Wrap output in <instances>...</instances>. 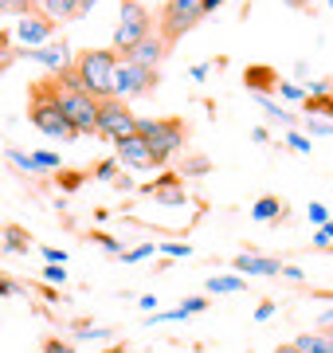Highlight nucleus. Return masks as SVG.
Returning <instances> with one entry per match:
<instances>
[{
  "label": "nucleus",
  "mask_w": 333,
  "mask_h": 353,
  "mask_svg": "<svg viewBox=\"0 0 333 353\" xmlns=\"http://www.w3.org/2000/svg\"><path fill=\"white\" fill-rule=\"evenodd\" d=\"M71 67L83 75V87L94 99H114V75H118V55L110 48H83L71 55Z\"/></svg>",
  "instance_id": "nucleus-1"
},
{
  "label": "nucleus",
  "mask_w": 333,
  "mask_h": 353,
  "mask_svg": "<svg viewBox=\"0 0 333 353\" xmlns=\"http://www.w3.org/2000/svg\"><path fill=\"white\" fill-rule=\"evenodd\" d=\"M138 138L149 145L157 165H165L173 153L189 138V122L184 118H138Z\"/></svg>",
  "instance_id": "nucleus-2"
},
{
  "label": "nucleus",
  "mask_w": 333,
  "mask_h": 353,
  "mask_svg": "<svg viewBox=\"0 0 333 353\" xmlns=\"http://www.w3.org/2000/svg\"><path fill=\"white\" fill-rule=\"evenodd\" d=\"M200 20H204L200 0H165L161 12H157V36H161L165 48H173V43H177L180 36H189Z\"/></svg>",
  "instance_id": "nucleus-3"
},
{
  "label": "nucleus",
  "mask_w": 333,
  "mask_h": 353,
  "mask_svg": "<svg viewBox=\"0 0 333 353\" xmlns=\"http://www.w3.org/2000/svg\"><path fill=\"white\" fill-rule=\"evenodd\" d=\"M55 79V75H52ZM55 106H59V114L67 118V126L78 134H94V118H98V99L94 94H87V90H63L59 83H55Z\"/></svg>",
  "instance_id": "nucleus-4"
},
{
  "label": "nucleus",
  "mask_w": 333,
  "mask_h": 353,
  "mask_svg": "<svg viewBox=\"0 0 333 353\" xmlns=\"http://www.w3.org/2000/svg\"><path fill=\"white\" fill-rule=\"evenodd\" d=\"M153 28H157V20L141 8L138 0H122V20H118V28H114V48H110V51L122 59V55H126L138 39L149 36Z\"/></svg>",
  "instance_id": "nucleus-5"
},
{
  "label": "nucleus",
  "mask_w": 333,
  "mask_h": 353,
  "mask_svg": "<svg viewBox=\"0 0 333 353\" xmlns=\"http://www.w3.org/2000/svg\"><path fill=\"white\" fill-rule=\"evenodd\" d=\"M138 134V114L122 99H98V118H94V138H129Z\"/></svg>",
  "instance_id": "nucleus-6"
},
{
  "label": "nucleus",
  "mask_w": 333,
  "mask_h": 353,
  "mask_svg": "<svg viewBox=\"0 0 333 353\" xmlns=\"http://www.w3.org/2000/svg\"><path fill=\"white\" fill-rule=\"evenodd\" d=\"M157 83H161L157 67H138V63H126V59H118L114 99H122V94H149Z\"/></svg>",
  "instance_id": "nucleus-7"
},
{
  "label": "nucleus",
  "mask_w": 333,
  "mask_h": 353,
  "mask_svg": "<svg viewBox=\"0 0 333 353\" xmlns=\"http://www.w3.org/2000/svg\"><path fill=\"white\" fill-rule=\"evenodd\" d=\"M55 28H59V24H55L43 8H32L28 16H20V24H16L12 39H20V43H28V48H43V43H52Z\"/></svg>",
  "instance_id": "nucleus-8"
},
{
  "label": "nucleus",
  "mask_w": 333,
  "mask_h": 353,
  "mask_svg": "<svg viewBox=\"0 0 333 353\" xmlns=\"http://www.w3.org/2000/svg\"><path fill=\"white\" fill-rule=\"evenodd\" d=\"M28 118H32V126L39 134H52V138H63V141L75 138V130L67 126V118L59 114L55 102H28Z\"/></svg>",
  "instance_id": "nucleus-9"
},
{
  "label": "nucleus",
  "mask_w": 333,
  "mask_h": 353,
  "mask_svg": "<svg viewBox=\"0 0 333 353\" xmlns=\"http://www.w3.org/2000/svg\"><path fill=\"white\" fill-rule=\"evenodd\" d=\"M118 157H122V165H129V169H157L153 153H149V145L138 138V134H129V138H118L114 141Z\"/></svg>",
  "instance_id": "nucleus-10"
},
{
  "label": "nucleus",
  "mask_w": 333,
  "mask_h": 353,
  "mask_svg": "<svg viewBox=\"0 0 333 353\" xmlns=\"http://www.w3.org/2000/svg\"><path fill=\"white\" fill-rule=\"evenodd\" d=\"M165 51L169 48L161 43V36H157V32H149V36L138 39V43L122 55V59H126V63H138V67H157L161 59H165Z\"/></svg>",
  "instance_id": "nucleus-11"
},
{
  "label": "nucleus",
  "mask_w": 333,
  "mask_h": 353,
  "mask_svg": "<svg viewBox=\"0 0 333 353\" xmlns=\"http://www.w3.org/2000/svg\"><path fill=\"white\" fill-rule=\"evenodd\" d=\"M32 59L43 67H52L55 71H63L67 63H71V48H67V39H55V43H43V48H32Z\"/></svg>",
  "instance_id": "nucleus-12"
},
{
  "label": "nucleus",
  "mask_w": 333,
  "mask_h": 353,
  "mask_svg": "<svg viewBox=\"0 0 333 353\" xmlns=\"http://www.w3.org/2000/svg\"><path fill=\"white\" fill-rule=\"evenodd\" d=\"M145 196H157V201H165V204H180L184 201L180 196V173H165L161 181L145 185Z\"/></svg>",
  "instance_id": "nucleus-13"
},
{
  "label": "nucleus",
  "mask_w": 333,
  "mask_h": 353,
  "mask_svg": "<svg viewBox=\"0 0 333 353\" xmlns=\"http://www.w3.org/2000/svg\"><path fill=\"white\" fill-rule=\"evenodd\" d=\"M39 8L52 16L55 24H67V20H83V16H87L83 12V0H43Z\"/></svg>",
  "instance_id": "nucleus-14"
},
{
  "label": "nucleus",
  "mask_w": 333,
  "mask_h": 353,
  "mask_svg": "<svg viewBox=\"0 0 333 353\" xmlns=\"http://www.w3.org/2000/svg\"><path fill=\"white\" fill-rule=\"evenodd\" d=\"M231 267H235V271H244V275H279V271H282L279 259H259V255H235Z\"/></svg>",
  "instance_id": "nucleus-15"
},
{
  "label": "nucleus",
  "mask_w": 333,
  "mask_h": 353,
  "mask_svg": "<svg viewBox=\"0 0 333 353\" xmlns=\"http://www.w3.org/2000/svg\"><path fill=\"white\" fill-rule=\"evenodd\" d=\"M244 83H247V87H251V90H259V94H270V90L279 87V75H275V71H270V67L255 63V67H247Z\"/></svg>",
  "instance_id": "nucleus-16"
},
{
  "label": "nucleus",
  "mask_w": 333,
  "mask_h": 353,
  "mask_svg": "<svg viewBox=\"0 0 333 353\" xmlns=\"http://www.w3.org/2000/svg\"><path fill=\"white\" fill-rule=\"evenodd\" d=\"M302 353H333V334L330 330H318V334H302L294 341Z\"/></svg>",
  "instance_id": "nucleus-17"
},
{
  "label": "nucleus",
  "mask_w": 333,
  "mask_h": 353,
  "mask_svg": "<svg viewBox=\"0 0 333 353\" xmlns=\"http://www.w3.org/2000/svg\"><path fill=\"white\" fill-rule=\"evenodd\" d=\"M28 248H32V240H28V232H20L16 224H4V252H12V255L20 252V255H24Z\"/></svg>",
  "instance_id": "nucleus-18"
},
{
  "label": "nucleus",
  "mask_w": 333,
  "mask_h": 353,
  "mask_svg": "<svg viewBox=\"0 0 333 353\" xmlns=\"http://www.w3.org/2000/svg\"><path fill=\"white\" fill-rule=\"evenodd\" d=\"M251 216H255V220H279V216H286V212H282V204L275 201V196H263V201H255Z\"/></svg>",
  "instance_id": "nucleus-19"
},
{
  "label": "nucleus",
  "mask_w": 333,
  "mask_h": 353,
  "mask_svg": "<svg viewBox=\"0 0 333 353\" xmlns=\"http://www.w3.org/2000/svg\"><path fill=\"white\" fill-rule=\"evenodd\" d=\"M302 106H306L310 114H330L333 118V94L325 90V94H314V99H302Z\"/></svg>",
  "instance_id": "nucleus-20"
},
{
  "label": "nucleus",
  "mask_w": 333,
  "mask_h": 353,
  "mask_svg": "<svg viewBox=\"0 0 333 353\" xmlns=\"http://www.w3.org/2000/svg\"><path fill=\"white\" fill-rule=\"evenodd\" d=\"M208 290H219V294H228V290H244V279H239V275L208 279Z\"/></svg>",
  "instance_id": "nucleus-21"
},
{
  "label": "nucleus",
  "mask_w": 333,
  "mask_h": 353,
  "mask_svg": "<svg viewBox=\"0 0 333 353\" xmlns=\"http://www.w3.org/2000/svg\"><path fill=\"white\" fill-rule=\"evenodd\" d=\"M32 4L28 0H0V16H28Z\"/></svg>",
  "instance_id": "nucleus-22"
},
{
  "label": "nucleus",
  "mask_w": 333,
  "mask_h": 353,
  "mask_svg": "<svg viewBox=\"0 0 333 353\" xmlns=\"http://www.w3.org/2000/svg\"><path fill=\"white\" fill-rule=\"evenodd\" d=\"M90 176H98V181H110V176H118V165H114V157H106V161H98V169Z\"/></svg>",
  "instance_id": "nucleus-23"
},
{
  "label": "nucleus",
  "mask_w": 333,
  "mask_h": 353,
  "mask_svg": "<svg viewBox=\"0 0 333 353\" xmlns=\"http://www.w3.org/2000/svg\"><path fill=\"white\" fill-rule=\"evenodd\" d=\"M204 169H208V157H189L177 173H204Z\"/></svg>",
  "instance_id": "nucleus-24"
},
{
  "label": "nucleus",
  "mask_w": 333,
  "mask_h": 353,
  "mask_svg": "<svg viewBox=\"0 0 333 353\" xmlns=\"http://www.w3.org/2000/svg\"><path fill=\"white\" fill-rule=\"evenodd\" d=\"M43 353H75V345H67V341H59V338H47L43 341Z\"/></svg>",
  "instance_id": "nucleus-25"
},
{
  "label": "nucleus",
  "mask_w": 333,
  "mask_h": 353,
  "mask_svg": "<svg viewBox=\"0 0 333 353\" xmlns=\"http://www.w3.org/2000/svg\"><path fill=\"white\" fill-rule=\"evenodd\" d=\"M32 161H36V169H55L59 157H55V153H32Z\"/></svg>",
  "instance_id": "nucleus-26"
},
{
  "label": "nucleus",
  "mask_w": 333,
  "mask_h": 353,
  "mask_svg": "<svg viewBox=\"0 0 333 353\" xmlns=\"http://www.w3.org/2000/svg\"><path fill=\"white\" fill-rule=\"evenodd\" d=\"M43 279H47V283H63L67 271H63L59 263H47V267H43Z\"/></svg>",
  "instance_id": "nucleus-27"
},
{
  "label": "nucleus",
  "mask_w": 333,
  "mask_h": 353,
  "mask_svg": "<svg viewBox=\"0 0 333 353\" xmlns=\"http://www.w3.org/2000/svg\"><path fill=\"white\" fill-rule=\"evenodd\" d=\"M94 240L103 243L106 252H114V255H118V252H122V243H118V240H114V236H103V232H94Z\"/></svg>",
  "instance_id": "nucleus-28"
},
{
  "label": "nucleus",
  "mask_w": 333,
  "mask_h": 353,
  "mask_svg": "<svg viewBox=\"0 0 333 353\" xmlns=\"http://www.w3.org/2000/svg\"><path fill=\"white\" fill-rule=\"evenodd\" d=\"M153 255V248L145 243V248H133V252H126V263H138V259H149Z\"/></svg>",
  "instance_id": "nucleus-29"
},
{
  "label": "nucleus",
  "mask_w": 333,
  "mask_h": 353,
  "mask_svg": "<svg viewBox=\"0 0 333 353\" xmlns=\"http://www.w3.org/2000/svg\"><path fill=\"white\" fill-rule=\"evenodd\" d=\"M43 259H47V263H59V267H63V263H67V252H59V248H43Z\"/></svg>",
  "instance_id": "nucleus-30"
},
{
  "label": "nucleus",
  "mask_w": 333,
  "mask_h": 353,
  "mask_svg": "<svg viewBox=\"0 0 333 353\" xmlns=\"http://www.w3.org/2000/svg\"><path fill=\"white\" fill-rule=\"evenodd\" d=\"M310 220H314V224H325V208H321V204H310Z\"/></svg>",
  "instance_id": "nucleus-31"
},
{
  "label": "nucleus",
  "mask_w": 333,
  "mask_h": 353,
  "mask_svg": "<svg viewBox=\"0 0 333 353\" xmlns=\"http://www.w3.org/2000/svg\"><path fill=\"white\" fill-rule=\"evenodd\" d=\"M180 310H184V314H196V310H204V299H189Z\"/></svg>",
  "instance_id": "nucleus-32"
},
{
  "label": "nucleus",
  "mask_w": 333,
  "mask_h": 353,
  "mask_svg": "<svg viewBox=\"0 0 333 353\" xmlns=\"http://www.w3.org/2000/svg\"><path fill=\"white\" fill-rule=\"evenodd\" d=\"M279 90L286 94V99H302V90H298L294 83H279Z\"/></svg>",
  "instance_id": "nucleus-33"
},
{
  "label": "nucleus",
  "mask_w": 333,
  "mask_h": 353,
  "mask_svg": "<svg viewBox=\"0 0 333 353\" xmlns=\"http://www.w3.org/2000/svg\"><path fill=\"white\" fill-rule=\"evenodd\" d=\"M16 290H20V287H16L12 279H8V275H0V294H16Z\"/></svg>",
  "instance_id": "nucleus-34"
},
{
  "label": "nucleus",
  "mask_w": 333,
  "mask_h": 353,
  "mask_svg": "<svg viewBox=\"0 0 333 353\" xmlns=\"http://www.w3.org/2000/svg\"><path fill=\"white\" fill-rule=\"evenodd\" d=\"M165 252H173V255H189V243H165Z\"/></svg>",
  "instance_id": "nucleus-35"
},
{
  "label": "nucleus",
  "mask_w": 333,
  "mask_h": 353,
  "mask_svg": "<svg viewBox=\"0 0 333 353\" xmlns=\"http://www.w3.org/2000/svg\"><path fill=\"white\" fill-rule=\"evenodd\" d=\"M290 145H294V150H302V153L310 150V141H306V138H298V134H290Z\"/></svg>",
  "instance_id": "nucleus-36"
},
{
  "label": "nucleus",
  "mask_w": 333,
  "mask_h": 353,
  "mask_svg": "<svg viewBox=\"0 0 333 353\" xmlns=\"http://www.w3.org/2000/svg\"><path fill=\"white\" fill-rule=\"evenodd\" d=\"M219 4H224V0H200V8H204V16H208V12H216Z\"/></svg>",
  "instance_id": "nucleus-37"
},
{
  "label": "nucleus",
  "mask_w": 333,
  "mask_h": 353,
  "mask_svg": "<svg viewBox=\"0 0 333 353\" xmlns=\"http://www.w3.org/2000/svg\"><path fill=\"white\" fill-rule=\"evenodd\" d=\"M270 310H275V303H259V310H255V318H270Z\"/></svg>",
  "instance_id": "nucleus-38"
},
{
  "label": "nucleus",
  "mask_w": 333,
  "mask_h": 353,
  "mask_svg": "<svg viewBox=\"0 0 333 353\" xmlns=\"http://www.w3.org/2000/svg\"><path fill=\"white\" fill-rule=\"evenodd\" d=\"M310 130L314 134H333V126H321V122H310Z\"/></svg>",
  "instance_id": "nucleus-39"
},
{
  "label": "nucleus",
  "mask_w": 333,
  "mask_h": 353,
  "mask_svg": "<svg viewBox=\"0 0 333 353\" xmlns=\"http://www.w3.org/2000/svg\"><path fill=\"white\" fill-rule=\"evenodd\" d=\"M275 353H302V350H298L294 341H290V345H279V350H275Z\"/></svg>",
  "instance_id": "nucleus-40"
},
{
  "label": "nucleus",
  "mask_w": 333,
  "mask_h": 353,
  "mask_svg": "<svg viewBox=\"0 0 333 353\" xmlns=\"http://www.w3.org/2000/svg\"><path fill=\"white\" fill-rule=\"evenodd\" d=\"M106 353H133L129 345H114V350H106Z\"/></svg>",
  "instance_id": "nucleus-41"
},
{
  "label": "nucleus",
  "mask_w": 333,
  "mask_h": 353,
  "mask_svg": "<svg viewBox=\"0 0 333 353\" xmlns=\"http://www.w3.org/2000/svg\"><path fill=\"white\" fill-rule=\"evenodd\" d=\"M290 4H294V8H306V4H310V0H290Z\"/></svg>",
  "instance_id": "nucleus-42"
},
{
  "label": "nucleus",
  "mask_w": 333,
  "mask_h": 353,
  "mask_svg": "<svg viewBox=\"0 0 333 353\" xmlns=\"http://www.w3.org/2000/svg\"><path fill=\"white\" fill-rule=\"evenodd\" d=\"M28 4H32V8H36V4H43V0H28Z\"/></svg>",
  "instance_id": "nucleus-43"
}]
</instances>
